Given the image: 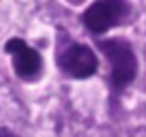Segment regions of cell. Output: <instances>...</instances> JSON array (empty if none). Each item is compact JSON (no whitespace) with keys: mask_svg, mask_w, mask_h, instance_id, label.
I'll return each instance as SVG.
<instances>
[{"mask_svg":"<svg viewBox=\"0 0 146 137\" xmlns=\"http://www.w3.org/2000/svg\"><path fill=\"white\" fill-rule=\"evenodd\" d=\"M60 67L64 73H69L71 77H90L97 71V56L92 54L90 47L86 45H71L60 54L58 58Z\"/></svg>","mask_w":146,"mask_h":137,"instance_id":"3","label":"cell"},{"mask_svg":"<svg viewBox=\"0 0 146 137\" xmlns=\"http://www.w3.org/2000/svg\"><path fill=\"white\" fill-rule=\"evenodd\" d=\"M5 51L11 54L15 73L19 77L32 79L39 75V71H41V56H39L36 49H32L26 41H22V39H9L5 45Z\"/></svg>","mask_w":146,"mask_h":137,"instance_id":"4","label":"cell"},{"mask_svg":"<svg viewBox=\"0 0 146 137\" xmlns=\"http://www.w3.org/2000/svg\"><path fill=\"white\" fill-rule=\"evenodd\" d=\"M129 13V7L125 0H97L84 13V24L90 32L101 34V32L114 28L120 24Z\"/></svg>","mask_w":146,"mask_h":137,"instance_id":"2","label":"cell"},{"mask_svg":"<svg viewBox=\"0 0 146 137\" xmlns=\"http://www.w3.org/2000/svg\"><path fill=\"white\" fill-rule=\"evenodd\" d=\"M99 47L103 49V54L108 56V60L112 62V86L116 90L125 88L133 77H135V56H133L131 47L125 41L118 39H108V41H99Z\"/></svg>","mask_w":146,"mask_h":137,"instance_id":"1","label":"cell"},{"mask_svg":"<svg viewBox=\"0 0 146 137\" xmlns=\"http://www.w3.org/2000/svg\"><path fill=\"white\" fill-rule=\"evenodd\" d=\"M0 137H17V135L11 133V131H7V128H0Z\"/></svg>","mask_w":146,"mask_h":137,"instance_id":"5","label":"cell"}]
</instances>
